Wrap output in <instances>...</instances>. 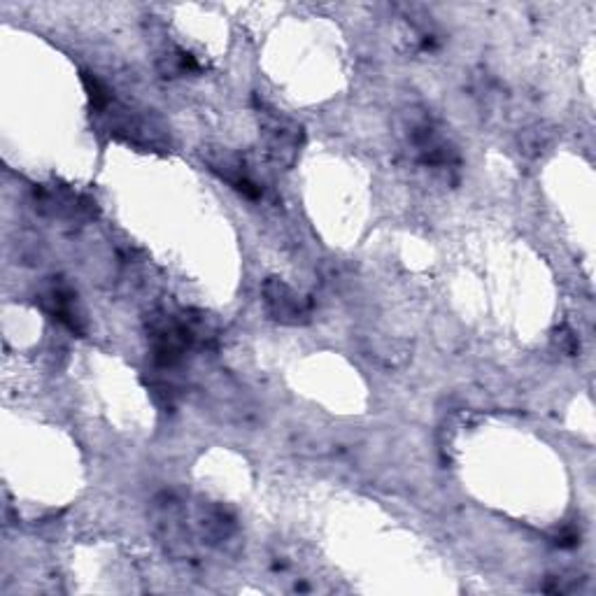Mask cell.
I'll return each mask as SVG.
<instances>
[{"label":"cell","mask_w":596,"mask_h":596,"mask_svg":"<svg viewBox=\"0 0 596 596\" xmlns=\"http://www.w3.org/2000/svg\"><path fill=\"white\" fill-rule=\"evenodd\" d=\"M35 196H38V208L52 217L80 222V219L94 217L96 212V201L63 187H42L40 191H35Z\"/></svg>","instance_id":"cell-4"},{"label":"cell","mask_w":596,"mask_h":596,"mask_svg":"<svg viewBox=\"0 0 596 596\" xmlns=\"http://www.w3.org/2000/svg\"><path fill=\"white\" fill-rule=\"evenodd\" d=\"M208 163H210L212 173H217L226 184H231V187L236 189L238 194H243L245 198H250V201H259V198H261V187H259L257 182L252 180L250 175H247L245 163L240 161L236 154H226L224 152V154L210 156Z\"/></svg>","instance_id":"cell-5"},{"label":"cell","mask_w":596,"mask_h":596,"mask_svg":"<svg viewBox=\"0 0 596 596\" xmlns=\"http://www.w3.org/2000/svg\"><path fill=\"white\" fill-rule=\"evenodd\" d=\"M156 66H159L163 77H184V75L198 73V70H201V66H198V61L194 59V56H191L189 52H184V49H170L168 54L159 56Z\"/></svg>","instance_id":"cell-7"},{"label":"cell","mask_w":596,"mask_h":596,"mask_svg":"<svg viewBox=\"0 0 596 596\" xmlns=\"http://www.w3.org/2000/svg\"><path fill=\"white\" fill-rule=\"evenodd\" d=\"M45 310L52 315L54 319H59L63 326H68L73 333H82V317L75 308V296L68 287L63 285H52L45 294L40 296Z\"/></svg>","instance_id":"cell-6"},{"label":"cell","mask_w":596,"mask_h":596,"mask_svg":"<svg viewBox=\"0 0 596 596\" xmlns=\"http://www.w3.org/2000/svg\"><path fill=\"white\" fill-rule=\"evenodd\" d=\"M259 133L261 143H264L266 156L271 159L275 166L280 168H292L298 154H301L303 147V126L294 122L292 117L282 115V112L266 108V105H259Z\"/></svg>","instance_id":"cell-1"},{"label":"cell","mask_w":596,"mask_h":596,"mask_svg":"<svg viewBox=\"0 0 596 596\" xmlns=\"http://www.w3.org/2000/svg\"><path fill=\"white\" fill-rule=\"evenodd\" d=\"M410 143H413L415 154L422 166L438 170L457 168V149L447 143V138L431 122L415 124L413 131H410Z\"/></svg>","instance_id":"cell-3"},{"label":"cell","mask_w":596,"mask_h":596,"mask_svg":"<svg viewBox=\"0 0 596 596\" xmlns=\"http://www.w3.org/2000/svg\"><path fill=\"white\" fill-rule=\"evenodd\" d=\"M552 345H555L562 354H566V357H576L580 352V340L569 326H559L555 336H552Z\"/></svg>","instance_id":"cell-9"},{"label":"cell","mask_w":596,"mask_h":596,"mask_svg":"<svg viewBox=\"0 0 596 596\" xmlns=\"http://www.w3.org/2000/svg\"><path fill=\"white\" fill-rule=\"evenodd\" d=\"M578 543H580V534H578L576 529H571V527L562 529L555 536V545H557V548H576Z\"/></svg>","instance_id":"cell-10"},{"label":"cell","mask_w":596,"mask_h":596,"mask_svg":"<svg viewBox=\"0 0 596 596\" xmlns=\"http://www.w3.org/2000/svg\"><path fill=\"white\" fill-rule=\"evenodd\" d=\"M268 317L285 326H301L310 322V303L294 292L285 280L268 278L261 287Z\"/></svg>","instance_id":"cell-2"},{"label":"cell","mask_w":596,"mask_h":596,"mask_svg":"<svg viewBox=\"0 0 596 596\" xmlns=\"http://www.w3.org/2000/svg\"><path fill=\"white\" fill-rule=\"evenodd\" d=\"M82 84H84V89H87L91 108H94L96 112H103V110L110 108V105H112L110 89L105 87V84L101 80H98L96 75L82 73Z\"/></svg>","instance_id":"cell-8"}]
</instances>
